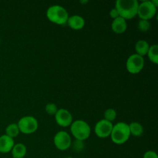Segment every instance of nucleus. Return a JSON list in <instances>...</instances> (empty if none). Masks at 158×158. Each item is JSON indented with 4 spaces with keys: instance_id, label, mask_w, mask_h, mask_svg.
I'll list each match as a JSON object with an SVG mask.
<instances>
[{
    "instance_id": "obj_1",
    "label": "nucleus",
    "mask_w": 158,
    "mask_h": 158,
    "mask_svg": "<svg viewBox=\"0 0 158 158\" xmlns=\"http://www.w3.org/2000/svg\"><path fill=\"white\" fill-rule=\"evenodd\" d=\"M138 6L137 0H117L115 8L118 11L119 15L127 21L137 15Z\"/></svg>"
},
{
    "instance_id": "obj_2",
    "label": "nucleus",
    "mask_w": 158,
    "mask_h": 158,
    "mask_svg": "<svg viewBox=\"0 0 158 158\" xmlns=\"http://www.w3.org/2000/svg\"><path fill=\"white\" fill-rule=\"evenodd\" d=\"M110 137L115 144L121 145L125 143L131 137L129 124L124 122H119L116 123L113 127Z\"/></svg>"
},
{
    "instance_id": "obj_3",
    "label": "nucleus",
    "mask_w": 158,
    "mask_h": 158,
    "mask_svg": "<svg viewBox=\"0 0 158 158\" xmlns=\"http://www.w3.org/2000/svg\"><path fill=\"white\" fill-rule=\"evenodd\" d=\"M47 19L57 25H64L67 23L69 14L64 7L59 5H54L48 8L46 11Z\"/></svg>"
},
{
    "instance_id": "obj_4",
    "label": "nucleus",
    "mask_w": 158,
    "mask_h": 158,
    "mask_svg": "<svg viewBox=\"0 0 158 158\" xmlns=\"http://www.w3.org/2000/svg\"><path fill=\"white\" fill-rule=\"evenodd\" d=\"M70 131L76 140L83 141L89 138L91 130L89 125L84 120H76L70 125Z\"/></svg>"
},
{
    "instance_id": "obj_5",
    "label": "nucleus",
    "mask_w": 158,
    "mask_h": 158,
    "mask_svg": "<svg viewBox=\"0 0 158 158\" xmlns=\"http://www.w3.org/2000/svg\"><path fill=\"white\" fill-rule=\"evenodd\" d=\"M19 132L24 134H31L37 131L39 127L38 121L32 116H26L19 120L17 123Z\"/></svg>"
},
{
    "instance_id": "obj_6",
    "label": "nucleus",
    "mask_w": 158,
    "mask_h": 158,
    "mask_svg": "<svg viewBox=\"0 0 158 158\" xmlns=\"http://www.w3.org/2000/svg\"><path fill=\"white\" fill-rule=\"evenodd\" d=\"M144 66V59L143 56L132 54L128 57L126 62L127 70L131 74H137L142 71Z\"/></svg>"
},
{
    "instance_id": "obj_7",
    "label": "nucleus",
    "mask_w": 158,
    "mask_h": 158,
    "mask_svg": "<svg viewBox=\"0 0 158 158\" xmlns=\"http://www.w3.org/2000/svg\"><path fill=\"white\" fill-rule=\"evenodd\" d=\"M157 13V8L151 1H143L139 4L137 9V15L140 19L148 20L154 18Z\"/></svg>"
},
{
    "instance_id": "obj_8",
    "label": "nucleus",
    "mask_w": 158,
    "mask_h": 158,
    "mask_svg": "<svg viewBox=\"0 0 158 158\" xmlns=\"http://www.w3.org/2000/svg\"><path fill=\"white\" fill-rule=\"evenodd\" d=\"M53 143L56 148L62 151H66L72 145V139L70 135L66 131H59L53 138Z\"/></svg>"
},
{
    "instance_id": "obj_9",
    "label": "nucleus",
    "mask_w": 158,
    "mask_h": 158,
    "mask_svg": "<svg viewBox=\"0 0 158 158\" xmlns=\"http://www.w3.org/2000/svg\"><path fill=\"white\" fill-rule=\"evenodd\" d=\"M113 127H114V125L111 122L103 119V120L97 122V124L95 125L94 132H95L96 135L100 138H106V137L110 136Z\"/></svg>"
},
{
    "instance_id": "obj_10",
    "label": "nucleus",
    "mask_w": 158,
    "mask_h": 158,
    "mask_svg": "<svg viewBox=\"0 0 158 158\" xmlns=\"http://www.w3.org/2000/svg\"><path fill=\"white\" fill-rule=\"evenodd\" d=\"M55 120L57 124L62 127H69L73 121L72 114L66 109H58L56 114H55Z\"/></svg>"
},
{
    "instance_id": "obj_11",
    "label": "nucleus",
    "mask_w": 158,
    "mask_h": 158,
    "mask_svg": "<svg viewBox=\"0 0 158 158\" xmlns=\"http://www.w3.org/2000/svg\"><path fill=\"white\" fill-rule=\"evenodd\" d=\"M14 140L7 135H2L0 137V153L7 154L12 151L14 147Z\"/></svg>"
},
{
    "instance_id": "obj_12",
    "label": "nucleus",
    "mask_w": 158,
    "mask_h": 158,
    "mask_svg": "<svg viewBox=\"0 0 158 158\" xmlns=\"http://www.w3.org/2000/svg\"><path fill=\"white\" fill-rule=\"evenodd\" d=\"M113 32L117 34H122L126 32L127 29V21L122 17L119 16L118 18L113 20L112 24H111Z\"/></svg>"
},
{
    "instance_id": "obj_13",
    "label": "nucleus",
    "mask_w": 158,
    "mask_h": 158,
    "mask_svg": "<svg viewBox=\"0 0 158 158\" xmlns=\"http://www.w3.org/2000/svg\"><path fill=\"white\" fill-rule=\"evenodd\" d=\"M66 23L71 29H74V30H80L84 27L85 20L80 15H74L72 16H69Z\"/></svg>"
},
{
    "instance_id": "obj_14",
    "label": "nucleus",
    "mask_w": 158,
    "mask_h": 158,
    "mask_svg": "<svg viewBox=\"0 0 158 158\" xmlns=\"http://www.w3.org/2000/svg\"><path fill=\"white\" fill-rule=\"evenodd\" d=\"M11 152H12V158H23L26 156L27 149L23 143H19L14 145Z\"/></svg>"
},
{
    "instance_id": "obj_15",
    "label": "nucleus",
    "mask_w": 158,
    "mask_h": 158,
    "mask_svg": "<svg viewBox=\"0 0 158 158\" xmlns=\"http://www.w3.org/2000/svg\"><path fill=\"white\" fill-rule=\"evenodd\" d=\"M149 47L150 46L148 42L145 41V40H139L135 45V50L137 52L136 54L143 57L148 53Z\"/></svg>"
},
{
    "instance_id": "obj_16",
    "label": "nucleus",
    "mask_w": 158,
    "mask_h": 158,
    "mask_svg": "<svg viewBox=\"0 0 158 158\" xmlns=\"http://www.w3.org/2000/svg\"><path fill=\"white\" fill-rule=\"evenodd\" d=\"M130 132L131 135L134 136L136 137H140L143 133V127L138 122H132L129 124Z\"/></svg>"
},
{
    "instance_id": "obj_17",
    "label": "nucleus",
    "mask_w": 158,
    "mask_h": 158,
    "mask_svg": "<svg viewBox=\"0 0 158 158\" xmlns=\"http://www.w3.org/2000/svg\"><path fill=\"white\" fill-rule=\"evenodd\" d=\"M148 58L154 64H158V46L157 44H154L150 46L148 52L147 53Z\"/></svg>"
},
{
    "instance_id": "obj_18",
    "label": "nucleus",
    "mask_w": 158,
    "mask_h": 158,
    "mask_svg": "<svg viewBox=\"0 0 158 158\" xmlns=\"http://www.w3.org/2000/svg\"><path fill=\"white\" fill-rule=\"evenodd\" d=\"M19 133V130L17 123H10V124L8 125L7 127L6 128V135H7L8 137H11V138L12 139L16 137Z\"/></svg>"
},
{
    "instance_id": "obj_19",
    "label": "nucleus",
    "mask_w": 158,
    "mask_h": 158,
    "mask_svg": "<svg viewBox=\"0 0 158 158\" xmlns=\"http://www.w3.org/2000/svg\"><path fill=\"white\" fill-rule=\"evenodd\" d=\"M103 117H104V120L112 123L113 121H114L116 120L117 112L113 108H109V109L106 110V111L104 112V114H103Z\"/></svg>"
},
{
    "instance_id": "obj_20",
    "label": "nucleus",
    "mask_w": 158,
    "mask_h": 158,
    "mask_svg": "<svg viewBox=\"0 0 158 158\" xmlns=\"http://www.w3.org/2000/svg\"><path fill=\"white\" fill-rule=\"evenodd\" d=\"M150 28H151V23H150V22L148 20L140 19L138 23H137V29L140 32H148V31H149Z\"/></svg>"
},
{
    "instance_id": "obj_21",
    "label": "nucleus",
    "mask_w": 158,
    "mask_h": 158,
    "mask_svg": "<svg viewBox=\"0 0 158 158\" xmlns=\"http://www.w3.org/2000/svg\"><path fill=\"white\" fill-rule=\"evenodd\" d=\"M45 110L46 112L49 115H54L56 114L57 110H58V108H57L56 105L55 103H47L46 105V107H45Z\"/></svg>"
},
{
    "instance_id": "obj_22",
    "label": "nucleus",
    "mask_w": 158,
    "mask_h": 158,
    "mask_svg": "<svg viewBox=\"0 0 158 158\" xmlns=\"http://www.w3.org/2000/svg\"><path fill=\"white\" fill-rule=\"evenodd\" d=\"M143 158H158L157 153L153 151H148L144 153Z\"/></svg>"
},
{
    "instance_id": "obj_23",
    "label": "nucleus",
    "mask_w": 158,
    "mask_h": 158,
    "mask_svg": "<svg viewBox=\"0 0 158 158\" xmlns=\"http://www.w3.org/2000/svg\"><path fill=\"white\" fill-rule=\"evenodd\" d=\"M83 146H84V145H83V141H80V140H76L75 141H74L73 148L76 151H80V150L83 149Z\"/></svg>"
},
{
    "instance_id": "obj_24",
    "label": "nucleus",
    "mask_w": 158,
    "mask_h": 158,
    "mask_svg": "<svg viewBox=\"0 0 158 158\" xmlns=\"http://www.w3.org/2000/svg\"><path fill=\"white\" fill-rule=\"evenodd\" d=\"M110 16L113 19H115L118 18V17L120 16V15H119L118 11L117 10V9H116L115 7L113 8L110 10Z\"/></svg>"
},
{
    "instance_id": "obj_25",
    "label": "nucleus",
    "mask_w": 158,
    "mask_h": 158,
    "mask_svg": "<svg viewBox=\"0 0 158 158\" xmlns=\"http://www.w3.org/2000/svg\"><path fill=\"white\" fill-rule=\"evenodd\" d=\"M151 3H152L153 5H154V6H155L156 8H157L158 6V1L157 0H152V1H151Z\"/></svg>"
},
{
    "instance_id": "obj_26",
    "label": "nucleus",
    "mask_w": 158,
    "mask_h": 158,
    "mask_svg": "<svg viewBox=\"0 0 158 158\" xmlns=\"http://www.w3.org/2000/svg\"><path fill=\"white\" fill-rule=\"evenodd\" d=\"M66 158H73V157H66Z\"/></svg>"
},
{
    "instance_id": "obj_27",
    "label": "nucleus",
    "mask_w": 158,
    "mask_h": 158,
    "mask_svg": "<svg viewBox=\"0 0 158 158\" xmlns=\"http://www.w3.org/2000/svg\"><path fill=\"white\" fill-rule=\"evenodd\" d=\"M0 44H1V41H0Z\"/></svg>"
}]
</instances>
